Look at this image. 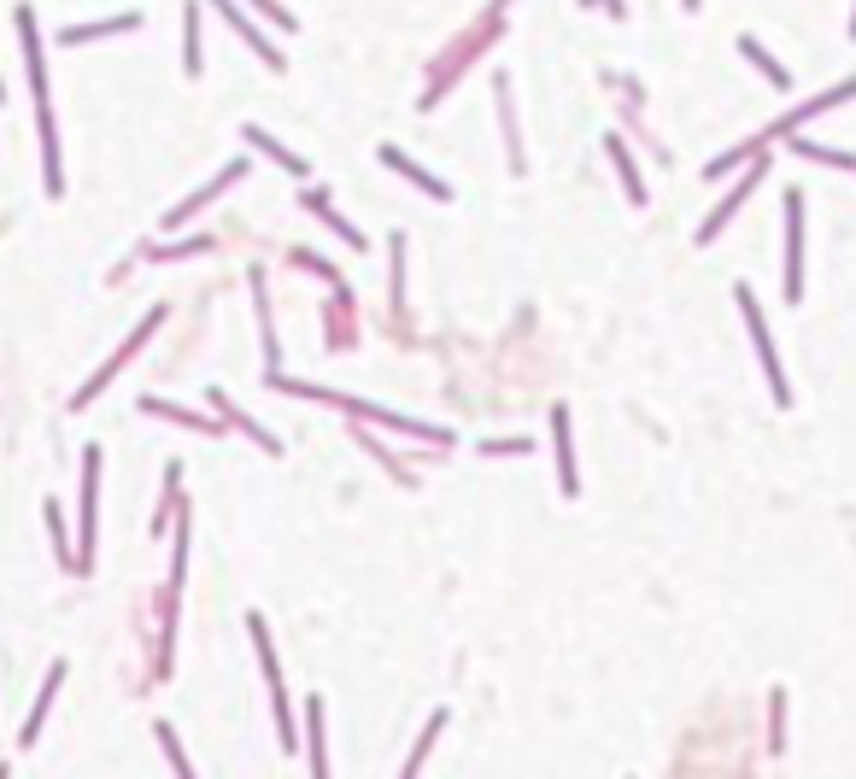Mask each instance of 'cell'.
<instances>
[{
    "label": "cell",
    "instance_id": "1",
    "mask_svg": "<svg viewBox=\"0 0 856 779\" xmlns=\"http://www.w3.org/2000/svg\"><path fill=\"white\" fill-rule=\"evenodd\" d=\"M18 48H24V71H30V94H35V123H42V182L48 194H65V171H59V130H53V100H48V65H42V35H35V12L18 7Z\"/></svg>",
    "mask_w": 856,
    "mask_h": 779
},
{
    "label": "cell",
    "instance_id": "2",
    "mask_svg": "<svg viewBox=\"0 0 856 779\" xmlns=\"http://www.w3.org/2000/svg\"><path fill=\"white\" fill-rule=\"evenodd\" d=\"M271 387H276V393H294V399H317V404H335V410H346V417H364V422L399 428V434H411V440H435V445H452V434H446V428L411 422V417H399V410H381V404L346 399V393H329V387H312V381H288V376H282V369H271Z\"/></svg>",
    "mask_w": 856,
    "mask_h": 779
},
{
    "label": "cell",
    "instance_id": "3",
    "mask_svg": "<svg viewBox=\"0 0 856 779\" xmlns=\"http://www.w3.org/2000/svg\"><path fill=\"white\" fill-rule=\"evenodd\" d=\"M733 299H740V311H745V328H751V346H757V363H763V376H768L774 404H792V387H786V376H781V358H774V340H768V322H763L757 294H751V287H740Z\"/></svg>",
    "mask_w": 856,
    "mask_h": 779
},
{
    "label": "cell",
    "instance_id": "4",
    "mask_svg": "<svg viewBox=\"0 0 856 779\" xmlns=\"http://www.w3.org/2000/svg\"><path fill=\"white\" fill-rule=\"evenodd\" d=\"M505 7H511V0H493V12H487V24H481L476 35H463V41H458V48H452V53H446V59H440V71H435V82H428L422 106H435V100H440V94H446V89H452V82H458L452 71H458V65H463V59H470V53H481V48H487V41H493V35H499V18H505Z\"/></svg>",
    "mask_w": 856,
    "mask_h": 779
},
{
    "label": "cell",
    "instance_id": "5",
    "mask_svg": "<svg viewBox=\"0 0 856 779\" xmlns=\"http://www.w3.org/2000/svg\"><path fill=\"white\" fill-rule=\"evenodd\" d=\"M247 633H253V645H258V668H264V680H271V697H276V727H282V750H294V745H299V732H294V709H288V686H282V668H276L271 633H264V622H258V615H247Z\"/></svg>",
    "mask_w": 856,
    "mask_h": 779
},
{
    "label": "cell",
    "instance_id": "6",
    "mask_svg": "<svg viewBox=\"0 0 856 779\" xmlns=\"http://www.w3.org/2000/svg\"><path fill=\"white\" fill-rule=\"evenodd\" d=\"M159 322H165V311H147V317H141V322H135V335H130L124 346H118V358H106V363H100V369H94V376L83 381V393H77V399H71V410H89V404L100 399V387H106V381L118 376V369H124V363H130V358L141 352V346H147V335H153V328H159Z\"/></svg>",
    "mask_w": 856,
    "mask_h": 779
},
{
    "label": "cell",
    "instance_id": "7",
    "mask_svg": "<svg viewBox=\"0 0 856 779\" xmlns=\"http://www.w3.org/2000/svg\"><path fill=\"white\" fill-rule=\"evenodd\" d=\"M100 445L83 451V533H77V574L94 568V527H100Z\"/></svg>",
    "mask_w": 856,
    "mask_h": 779
},
{
    "label": "cell",
    "instance_id": "8",
    "mask_svg": "<svg viewBox=\"0 0 856 779\" xmlns=\"http://www.w3.org/2000/svg\"><path fill=\"white\" fill-rule=\"evenodd\" d=\"M763 171H768V153H757V164H751V171H745V182H740V188H727V199H722V205H716V212H710L704 223H699V235H692V240H699V246H710V240H716V235L727 229V223L740 217V205H745L751 194L763 188Z\"/></svg>",
    "mask_w": 856,
    "mask_h": 779
},
{
    "label": "cell",
    "instance_id": "9",
    "mask_svg": "<svg viewBox=\"0 0 856 779\" xmlns=\"http://www.w3.org/2000/svg\"><path fill=\"white\" fill-rule=\"evenodd\" d=\"M786 299H804V194H786Z\"/></svg>",
    "mask_w": 856,
    "mask_h": 779
},
{
    "label": "cell",
    "instance_id": "10",
    "mask_svg": "<svg viewBox=\"0 0 856 779\" xmlns=\"http://www.w3.org/2000/svg\"><path fill=\"white\" fill-rule=\"evenodd\" d=\"M247 171H253V164H247V158L223 164V171H217V176L206 182V188H200V194H188V199H182V205H176V212L165 217V229H182V223H194V212H206V205H212V199H217L223 188H235V182H241V176H247Z\"/></svg>",
    "mask_w": 856,
    "mask_h": 779
},
{
    "label": "cell",
    "instance_id": "11",
    "mask_svg": "<svg viewBox=\"0 0 856 779\" xmlns=\"http://www.w3.org/2000/svg\"><path fill=\"white\" fill-rule=\"evenodd\" d=\"M206 7H212V12L223 18V24H230V30L241 35V41H247V48H253V53L264 59V65H271V71H282V53L271 48V41H264V30H258V24H253V18H247V12H241V7H235V0H206Z\"/></svg>",
    "mask_w": 856,
    "mask_h": 779
},
{
    "label": "cell",
    "instance_id": "12",
    "mask_svg": "<svg viewBox=\"0 0 856 779\" xmlns=\"http://www.w3.org/2000/svg\"><path fill=\"white\" fill-rule=\"evenodd\" d=\"M552 445H558V486L563 499H575V445H569V404H552Z\"/></svg>",
    "mask_w": 856,
    "mask_h": 779
},
{
    "label": "cell",
    "instance_id": "13",
    "mask_svg": "<svg viewBox=\"0 0 856 779\" xmlns=\"http://www.w3.org/2000/svg\"><path fill=\"white\" fill-rule=\"evenodd\" d=\"M381 164H387V171H399V176L411 182V188H422L428 199H452V188H446L440 176H428V171H422V164H417L411 153H399V147H381Z\"/></svg>",
    "mask_w": 856,
    "mask_h": 779
},
{
    "label": "cell",
    "instance_id": "14",
    "mask_svg": "<svg viewBox=\"0 0 856 779\" xmlns=\"http://www.w3.org/2000/svg\"><path fill=\"white\" fill-rule=\"evenodd\" d=\"M200 30H206V0H188L182 12V71L200 76Z\"/></svg>",
    "mask_w": 856,
    "mask_h": 779
},
{
    "label": "cell",
    "instance_id": "15",
    "mask_svg": "<svg viewBox=\"0 0 856 779\" xmlns=\"http://www.w3.org/2000/svg\"><path fill=\"white\" fill-rule=\"evenodd\" d=\"M141 18L135 12H118V18H100V24H77V30H59V41L65 48H83V41H94V35H124V30H135Z\"/></svg>",
    "mask_w": 856,
    "mask_h": 779
},
{
    "label": "cell",
    "instance_id": "16",
    "mask_svg": "<svg viewBox=\"0 0 856 779\" xmlns=\"http://www.w3.org/2000/svg\"><path fill=\"white\" fill-rule=\"evenodd\" d=\"M241 135H247L253 147H258L264 158H271V164H282V171H288V176H305V158H299V153H288V147H282L276 135H264L258 123H247V130H241Z\"/></svg>",
    "mask_w": 856,
    "mask_h": 779
},
{
    "label": "cell",
    "instance_id": "17",
    "mask_svg": "<svg viewBox=\"0 0 856 779\" xmlns=\"http://www.w3.org/2000/svg\"><path fill=\"white\" fill-rule=\"evenodd\" d=\"M740 53L751 59V65H757L763 76H768V89H792V76H786V65H781V59H774L768 48H763V41L757 35H740Z\"/></svg>",
    "mask_w": 856,
    "mask_h": 779
},
{
    "label": "cell",
    "instance_id": "18",
    "mask_svg": "<svg viewBox=\"0 0 856 779\" xmlns=\"http://www.w3.org/2000/svg\"><path fill=\"white\" fill-rule=\"evenodd\" d=\"M305 212H317V217H323V223H329V229H335V235H340L346 246H353V253H364V246H370V240H364V235H358V229H353V223H346V217H340V212H335V205H329V199H323L317 188H312V194H305Z\"/></svg>",
    "mask_w": 856,
    "mask_h": 779
},
{
    "label": "cell",
    "instance_id": "19",
    "mask_svg": "<svg viewBox=\"0 0 856 779\" xmlns=\"http://www.w3.org/2000/svg\"><path fill=\"white\" fill-rule=\"evenodd\" d=\"M206 404H217V410H223V422H230V428H241V434H247V440H258L264 451H282V440H276V434H264V428H258L253 417H241V410H235L230 399H223V393H217V387H212V393H206Z\"/></svg>",
    "mask_w": 856,
    "mask_h": 779
},
{
    "label": "cell",
    "instance_id": "20",
    "mask_svg": "<svg viewBox=\"0 0 856 779\" xmlns=\"http://www.w3.org/2000/svg\"><path fill=\"white\" fill-rule=\"evenodd\" d=\"M604 153L616 158V176H622L628 199H634V205H645V182H640V171H634V158H628V141H616V135H610V141H604Z\"/></svg>",
    "mask_w": 856,
    "mask_h": 779
},
{
    "label": "cell",
    "instance_id": "21",
    "mask_svg": "<svg viewBox=\"0 0 856 779\" xmlns=\"http://www.w3.org/2000/svg\"><path fill=\"white\" fill-rule=\"evenodd\" d=\"M141 410L147 417H165V422H182V428H200V434H212V417H200V410H182V404H171V399H141Z\"/></svg>",
    "mask_w": 856,
    "mask_h": 779
},
{
    "label": "cell",
    "instance_id": "22",
    "mask_svg": "<svg viewBox=\"0 0 856 779\" xmlns=\"http://www.w3.org/2000/svg\"><path fill=\"white\" fill-rule=\"evenodd\" d=\"M792 147H798V158L809 164H833V171H856V153H839V147H822V141H804V135H786Z\"/></svg>",
    "mask_w": 856,
    "mask_h": 779
},
{
    "label": "cell",
    "instance_id": "23",
    "mask_svg": "<svg viewBox=\"0 0 856 779\" xmlns=\"http://www.w3.org/2000/svg\"><path fill=\"white\" fill-rule=\"evenodd\" d=\"M305 732H312V779H329V750H323V704H305Z\"/></svg>",
    "mask_w": 856,
    "mask_h": 779
},
{
    "label": "cell",
    "instance_id": "24",
    "mask_svg": "<svg viewBox=\"0 0 856 779\" xmlns=\"http://www.w3.org/2000/svg\"><path fill=\"white\" fill-rule=\"evenodd\" d=\"M59 680H65V663H53L48 668V686H42V697H35V709H30V721H24V745H35V732H42V715H48V704H53V691H59Z\"/></svg>",
    "mask_w": 856,
    "mask_h": 779
},
{
    "label": "cell",
    "instance_id": "25",
    "mask_svg": "<svg viewBox=\"0 0 856 779\" xmlns=\"http://www.w3.org/2000/svg\"><path fill=\"white\" fill-rule=\"evenodd\" d=\"M493 100H499V123H505V147H511V164L522 171V147H517V112H511V82H493Z\"/></svg>",
    "mask_w": 856,
    "mask_h": 779
},
{
    "label": "cell",
    "instance_id": "26",
    "mask_svg": "<svg viewBox=\"0 0 856 779\" xmlns=\"http://www.w3.org/2000/svg\"><path fill=\"white\" fill-rule=\"evenodd\" d=\"M48 527H53V551H59V563L77 574V551L65 545V522H59V504H53V499H48Z\"/></svg>",
    "mask_w": 856,
    "mask_h": 779
},
{
    "label": "cell",
    "instance_id": "27",
    "mask_svg": "<svg viewBox=\"0 0 856 779\" xmlns=\"http://www.w3.org/2000/svg\"><path fill=\"white\" fill-rule=\"evenodd\" d=\"M159 732V745H165V756H171V768H176V779H194V768H188V756H182V745H176V732L171 727H153Z\"/></svg>",
    "mask_w": 856,
    "mask_h": 779
},
{
    "label": "cell",
    "instance_id": "28",
    "mask_svg": "<svg viewBox=\"0 0 856 779\" xmlns=\"http://www.w3.org/2000/svg\"><path fill=\"white\" fill-rule=\"evenodd\" d=\"M781 721H786V697L774 691V704H768V745H774V750H781V738H786V732H781Z\"/></svg>",
    "mask_w": 856,
    "mask_h": 779
},
{
    "label": "cell",
    "instance_id": "29",
    "mask_svg": "<svg viewBox=\"0 0 856 779\" xmlns=\"http://www.w3.org/2000/svg\"><path fill=\"white\" fill-rule=\"evenodd\" d=\"M253 12H264V18H271V24H282V30H294V12L276 7V0H253Z\"/></svg>",
    "mask_w": 856,
    "mask_h": 779
},
{
    "label": "cell",
    "instance_id": "30",
    "mask_svg": "<svg viewBox=\"0 0 856 779\" xmlns=\"http://www.w3.org/2000/svg\"><path fill=\"white\" fill-rule=\"evenodd\" d=\"M487 458H517V451H528V440H493V445H481Z\"/></svg>",
    "mask_w": 856,
    "mask_h": 779
},
{
    "label": "cell",
    "instance_id": "31",
    "mask_svg": "<svg viewBox=\"0 0 856 779\" xmlns=\"http://www.w3.org/2000/svg\"><path fill=\"white\" fill-rule=\"evenodd\" d=\"M599 7H610V12H616V18H622V0H599Z\"/></svg>",
    "mask_w": 856,
    "mask_h": 779
},
{
    "label": "cell",
    "instance_id": "32",
    "mask_svg": "<svg viewBox=\"0 0 856 779\" xmlns=\"http://www.w3.org/2000/svg\"><path fill=\"white\" fill-rule=\"evenodd\" d=\"M681 7H686V12H699V0H681Z\"/></svg>",
    "mask_w": 856,
    "mask_h": 779
},
{
    "label": "cell",
    "instance_id": "33",
    "mask_svg": "<svg viewBox=\"0 0 856 779\" xmlns=\"http://www.w3.org/2000/svg\"><path fill=\"white\" fill-rule=\"evenodd\" d=\"M850 41H856V12H850Z\"/></svg>",
    "mask_w": 856,
    "mask_h": 779
},
{
    "label": "cell",
    "instance_id": "34",
    "mask_svg": "<svg viewBox=\"0 0 856 779\" xmlns=\"http://www.w3.org/2000/svg\"><path fill=\"white\" fill-rule=\"evenodd\" d=\"M0 779H7V773H0Z\"/></svg>",
    "mask_w": 856,
    "mask_h": 779
}]
</instances>
